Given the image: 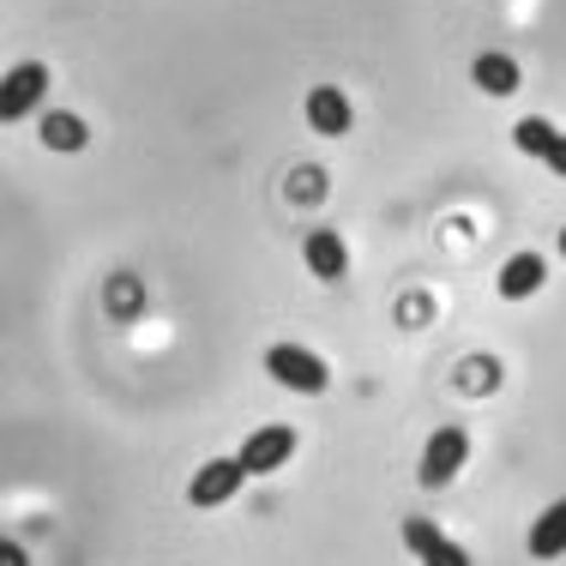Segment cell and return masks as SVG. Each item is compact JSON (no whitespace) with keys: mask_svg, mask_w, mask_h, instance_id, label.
<instances>
[{"mask_svg":"<svg viewBox=\"0 0 566 566\" xmlns=\"http://www.w3.org/2000/svg\"><path fill=\"white\" fill-rule=\"evenodd\" d=\"M265 368H272L277 386H290V392H302V398H319L332 386V368L302 344H272L265 349Z\"/></svg>","mask_w":566,"mask_h":566,"instance_id":"6da1fadb","label":"cell"},{"mask_svg":"<svg viewBox=\"0 0 566 566\" xmlns=\"http://www.w3.org/2000/svg\"><path fill=\"white\" fill-rule=\"evenodd\" d=\"M464 458H470V434H464V428H440V434H428L422 482H428V489H452L458 470H464Z\"/></svg>","mask_w":566,"mask_h":566,"instance_id":"7a4b0ae2","label":"cell"},{"mask_svg":"<svg viewBox=\"0 0 566 566\" xmlns=\"http://www.w3.org/2000/svg\"><path fill=\"white\" fill-rule=\"evenodd\" d=\"M43 97H49V66H43V61L12 66L7 85H0V120H24V115H31Z\"/></svg>","mask_w":566,"mask_h":566,"instance_id":"3957f363","label":"cell"},{"mask_svg":"<svg viewBox=\"0 0 566 566\" xmlns=\"http://www.w3.org/2000/svg\"><path fill=\"white\" fill-rule=\"evenodd\" d=\"M241 482H248V464H241V458H211V464H199V476L187 482V501L193 506H223V501H235Z\"/></svg>","mask_w":566,"mask_h":566,"instance_id":"277c9868","label":"cell"},{"mask_svg":"<svg viewBox=\"0 0 566 566\" xmlns=\"http://www.w3.org/2000/svg\"><path fill=\"white\" fill-rule=\"evenodd\" d=\"M290 452H295V428H253L248 434V447H241V464H248V476H272V470L290 464Z\"/></svg>","mask_w":566,"mask_h":566,"instance_id":"5b68a950","label":"cell"},{"mask_svg":"<svg viewBox=\"0 0 566 566\" xmlns=\"http://www.w3.org/2000/svg\"><path fill=\"white\" fill-rule=\"evenodd\" d=\"M307 127L319 133V139H338V133H349V97L338 85H314L307 91Z\"/></svg>","mask_w":566,"mask_h":566,"instance_id":"8992f818","label":"cell"},{"mask_svg":"<svg viewBox=\"0 0 566 566\" xmlns=\"http://www.w3.org/2000/svg\"><path fill=\"white\" fill-rule=\"evenodd\" d=\"M302 253H307V272H314L319 283H338L349 272V248H344V235H332V229H314V235L302 241Z\"/></svg>","mask_w":566,"mask_h":566,"instance_id":"52a82bcc","label":"cell"},{"mask_svg":"<svg viewBox=\"0 0 566 566\" xmlns=\"http://www.w3.org/2000/svg\"><path fill=\"white\" fill-rule=\"evenodd\" d=\"M403 543H410L416 560H434V566H464V560H470L464 548L447 543V536H440V524H428V518H410V524H403Z\"/></svg>","mask_w":566,"mask_h":566,"instance_id":"ba28073f","label":"cell"},{"mask_svg":"<svg viewBox=\"0 0 566 566\" xmlns=\"http://www.w3.org/2000/svg\"><path fill=\"white\" fill-rule=\"evenodd\" d=\"M470 78H476V91H489V97H512V91L524 85L518 61L501 55V49H489V55H476V66H470Z\"/></svg>","mask_w":566,"mask_h":566,"instance_id":"9c48e42d","label":"cell"},{"mask_svg":"<svg viewBox=\"0 0 566 566\" xmlns=\"http://www.w3.org/2000/svg\"><path fill=\"white\" fill-rule=\"evenodd\" d=\"M524 548H531V560H560V555H566V501H555L543 518L531 524Z\"/></svg>","mask_w":566,"mask_h":566,"instance_id":"30bf717a","label":"cell"},{"mask_svg":"<svg viewBox=\"0 0 566 566\" xmlns=\"http://www.w3.org/2000/svg\"><path fill=\"white\" fill-rule=\"evenodd\" d=\"M543 277H548L543 253H512V260L501 265V295H506V302H524V295L543 290Z\"/></svg>","mask_w":566,"mask_h":566,"instance_id":"8fae6325","label":"cell"},{"mask_svg":"<svg viewBox=\"0 0 566 566\" xmlns=\"http://www.w3.org/2000/svg\"><path fill=\"white\" fill-rule=\"evenodd\" d=\"M555 139H560V133L548 127L543 115H524L518 127H512V145H518L524 157H548V145H555Z\"/></svg>","mask_w":566,"mask_h":566,"instance_id":"7c38bea8","label":"cell"},{"mask_svg":"<svg viewBox=\"0 0 566 566\" xmlns=\"http://www.w3.org/2000/svg\"><path fill=\"white\" fill-rule=\"evenodd\" d=\"M43 145H55V151H78V145H85V120H78V115H43Z\"/></svg>","mask_w":566,"mask_h":566,"instance_id":"4fadbf2b","label":"cell"},{"mask_svg":"<svg viewBox=\"0 0 566 566\" xmlns=\"http://www.w3.org/2000/svg\"><path fill=\"white\" fill-rule=\"evenodd\" d=\"M543 164L555 169V175H566V139H555V145H548V157H543Z\"/></svg>","mask_w":566,"mask_h":566,"instance_id":"5bb4252c","label":"cell"},{"mask_svg":"<svg viewBox=\"0 0 566 566\" xmlns=\"http://www.w3.org/2000/svg\"><path fill=\"white\" fill-rule=\"evenodd\" d=\"M560 253H566V229H560Z\"/></svg>","mask_w":566,"mask_h":566,"instance_id":"9a60e30c","label":"cell"}]
</instances>
